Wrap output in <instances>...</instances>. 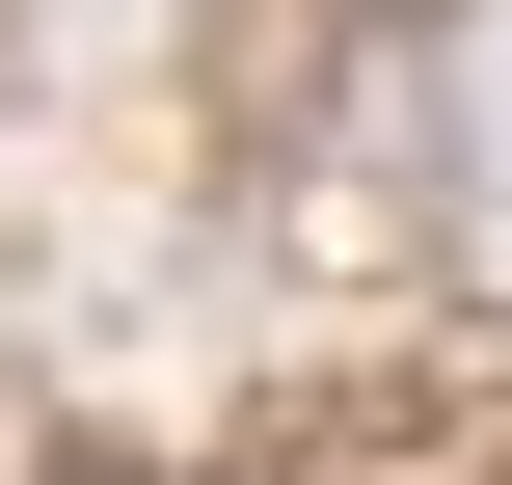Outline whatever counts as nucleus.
Here are the masks:
<instances>
[]
</instances>
